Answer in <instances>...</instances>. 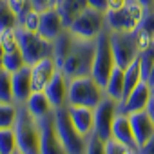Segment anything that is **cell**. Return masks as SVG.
Segmentation results:
<instances>
[{
    "label": "cell",
    "mask_w": 154,
    "mask_h": 154,
    "mask_svg": "<svg viewBox=\"0 0 154 154\" xmlns=\"http://www.w3.org/2000/svg\"><path fill=\"white\" fill-rule=\"evenodd\" d=\"M87 4H89L91 8L98 9V11L107 13V0H87Z\"/></svg>",
    "instance_id": "74e56055"
},
{
    "label": "cell",
    "mask_w": 154,
    "mask_h": 154,
    "mask_svg": "<svg viewBox=\"0 0 154 154\" xmlns=\"http://www.w3.org/2000/svg\"><path fill=\"white\" fill-rule=\"evenodd\" d=\"M138 152H140V154H154V136H152L145 145H141V147L138 149Z\"/></svg>",
    "instance_id": "f35d334b"
},
{
    "label": "cell",
    "mask_w": 154,
    "mask_h": 154,
    "mask_svg": "<svg viewBox=\"0 0 154 154\" xmlns=\"http://www.w3.org/2000/svg\"><path fill=\"white\" fill-rule=\"evenodd\" d=\"M145 111H147V114L150 116V120L154 122V93H152V96H150V100H149V103H147Z\"/></svg>",
    "instance_id": "ab89813d"
},
{
    "label": "cell",
    "mask_w": 154,
    "mask_h": 154,
    "mask_svg": "<svg viewBox=\"0 0 154 154\" xmlns=\"http://www.w3.org/2000/svg\"><path fill=\"white\" fill-rule=\"evenodd\" d=\"M140 82H141V69H140V58L136 56L125 67V87H123V98L122 100H125Z\"/></svg>",
    "instance_id": "cb8c5ba5"
},
{
    "label": "cell",
    "mask_w": 154,
    "mask_h": 154,
    "mask_svg": "<svg viewBox=\"0 0 154 154\" xmlns=\"http://www.w3.org/2000/svg\"><path fill=\"white\" fill-rule=\"evenodd\" d=\"M141 29L149 31L152 36H154V8H149L143 11V17H141V22L138 24Z\"/></svg>",
    "instance_id": "e575fe53"
},
{
    "label": "cell",
    "mask_w": 154,
    "mask_h": 154,
    "mask_svg": "<svg viewBox=\"0 0 154 154\" xmlns=\"http://www.w3.org/2000/svg\"><path fill=\"white\" fill-rule=\"evenodd\" d=\"M15 134L20 154H42L40 152V125L38 120L29 112L26 103H17Z\"/></svg>",
    "instance_id": "7a4b0ae2"
},
{
    "label": "cell",
    "mask_w": 154,
    "mask_h": 154,
    "mask_svg": "<svg viewBox=\"0 0 154 154\" xmlns=\"http://www.w3.org/2000/svg\"><path fill=\"white\" fill-rule=\"evenodd\" d=\"M112 138H116L118 141L132 147V149H140L138 143H136V138H134V131H132V125H131V118L129 114H123V112H118L116 118H114V123H112Z\"/></svg>",
    "instance_id": "d6986e66"
},
{
    "label": "cell",
    "mask_w": 154,
    "mask_h": 154,
    "mask_svg": "<svg viewBox=\"0 0 154 154\" xmlns=\"http://www.w3.org/2000/svg\"><path fill=\"white\" fill-rule=\"evenodd\" d=\"M150 96H152V89H150V85H149L147 82L141 80V82L132 89V93H131L125 100L118 102V112L132 114V112L145 111V107H147Z\"/></svg>",
    "instance_id": "7c38bea8"
},
{
    "label": "cell",
    "mask_w": 154,
    "mask_h": 154,
    "mask_svg": "<svg viewBox=\"0 0 154 154\" xmlns=\"http://www.w3.org/2000/svg\"><path fill=\"white\" fill-rule=\"evenodd\" d=\"M111 45L116 65L123 69L140 54V47L132 33H111Z\"/></svg>",
    "instance_id": "8fae6325"
},
{
    "label": "cell",
    "mask_w": 154,
    "mask_h": 154,
    "mask_svg": "<svg viewBox=\"0 0 154 154\" xmlns=\"http://www.w3.org/2000/svg\"><path fill=\"white\" fill-rule=\"evenodd\" d=\"M85 154H105V140H102L96 132H91L87 136Z\"/></svg>",
    "instance_id": "d6a6232c"
},
{
    "label": "cell",
    "mask_w": 154,
    "mask_h": 154,
    "mask_svg": "<svg viewBox=\"0 0 154 154\" xmlns=\"http://www.w3.org/2000/svg\"><path fill=\"white\" fill-rule=\"evenodd\" d=\"M65 27L67 26H65L60 11L56 8H51V9H45V11L40 13V24H38V31L36 33H40L44 38L53 42Z\"/></svg>",
    "instance_id": "5bb4252c"
},
{
    "label": "cell",
    "mask_w": 154,
    "mask_h": 154,
    "mask_svg": "<svg viewBox=\"0 0 154 154\" xmlns=\"http://www.w3.org/2000/svg\"><path fill=\"white\" fill-rule=\"evenodd\" d=\"M129 0H107V11H116L122 9L123 6H127Z\"/></svg>",
    "instance_id": "8d00e7d4"
},
{
    "label": "cell",
    "mask_w": 154,
    "mask_h": 154,
    "mask_svg": "<svg viewBox=\"0 0 154 154\" xmlns=\"http://www.w3.org/2000/svg\"><path fill=\"white\" fill-rule=\"evenodd\" d=\"M67 109H69L71 122L74 123L80 134L87 138L91 132H94V109L84 105H67Z\"/></svg>",
    "instance_id": "e0dca14e"
},
{
    "label": "cell",
    "mask_w": 154,
    "mask_h": 154,
    "mask_svg": "<svg viewBox=\"0 0 154 154\" xmlns=\"http://www.w3.org/2000/svg\"><path fill=\"white\" fill-rule=\"evenodd\" d=\"M116 114H118V102L107 94L94 107V132L105 141L112 138V123Z\"/></svg>",
    "instance_id": "9c48e42d"
},
{
    "label": "cell",
    "mask_w": 154,
    "mask_h": 154,
    "mask_svg": "<svg viewBox=\"0 0 154 154\" xmlns=\"http://www.w3.org/2000/svg\"><path fill=\"white\" fill-rule=\"evenodd\" d=\"M69 31L78 36V38H87V40H94L98 38L105 29H107V24H105V13L103 11H98L91 6H87L78 17H76L69 26Z\"/></svg>",
    "instance_id": "8992f818"
},
{
    "label": "cell",
    "mask_w": 154,
    "mask_h": 154,
    "mask_svg": "<svg viewBox=\"0 0 154 154\" xmlns=\"http://www.w3.org/2000/svg\"><path fill=\"white\" fill-rule=\"evenodd\" d=\"M4 54H6V51H4L2 44H0V67H2V63H4Z\"/></svg>",
    "instance_id": "7bdbcfd3"
},
{
    "label": "cell",
    "mask_w": 154,
    "mask_h": 154,
    "mask_svg": "<svg viewBox=\"0 0 154 154\" xmlns=\"http://www.w3.org/2000/svg\"><path fill=\"white\" fill-rule=\"evenodd\" d=\"M87 0H58L56 9L60 11L65 26H69L76 17H78L85 8H87Z\"/></svg>",
    "instance_id": "603a6c76"
},
{
    "label": "cell",
    "mask_w": 154,
    "mask_h": 154,
    "mask_svg": "<svg viewBox=\"0 0 154 154\" xmlns=\"http://www.w3.org/2000/svg\"><path fill=\"white\" fill-rule=\"evenodd\" d=\"M138 58H140V69H141V80L147 82L149 72H150V69L154 67V49L149 47V49L140 51Z\"/></svg>",
    "instance_id": "f546056e"
},
{
    "label": "cell",
    "mask_w": 154,
    "mask_h": 154,
    "mask_svg": "<svg viewBox=\"0 0 154 154\" xmlns=\"http://www.w3.org/2000/svg\"><path fill=\"white\" fill-rule=\"evenodd\" d=\"M105 154H140L136 149L118 141L116 138H109L105 141Z\"/></svg>",
    "instance_id": "1f68e13d"
},
{
    "label": "cell",
    "mask_w": 154,
    "mask_h": 154,
    "mask_svg": "<svg viewBox=\"0 0 154 154\" xmlns=\"http://www.w3.org/2000/svg\"><path fill=\"white\" fill-rule=\"evenodd\" d=\"M145 8L140 6L136 0H129L127 6L116 11L105 13V24L111 33H132L141 22Z\"/></svg>",
    "instance_id": "52a82bcc"
},
{
    "label": "cell",
    "mask_w": 154,
    "mask_h": 154,
    "mask_svg": "<svg viewBox=\"0 0 154 154\" xmlns=\"http://www.w3.org/2000/svg\"><path fill=\"white\" fill-rule=\"evenodd\" d=\"M136 2H138L140 6H143L145 9H149V8H154V0H136Z\"/></svg>",
    "instance_id": "60d3db41"
},
{
    "label": "cell",
    "mask_w": 154,
    "mask_h": 154,
    "mask_svg": "<svg viewBox=\"0 0 154 154\" xmlns=\"http://www.w3.org/2000/svg\"><path fill=\"white\" fill-rule=\"evenodd\" d=\"M17 103L15 102H0V129H11L17 122Z\"/></svg>",
    "instance_id": "484cf974"
},
{
    "label": "cell",
    "mask_w": 154,
    "mask_h": 154,
    "mask_svg": "<svg viewBox=\"0 0 154 154\" xmlns=\"http://www.w3.org/2000/svg\"><path fill=\"white\" fill-rule=\"evenodd\" d=\"M15 154H20V152H18V150H17V152H15Z\"/></svg>",
    "instance_id": "f6af8a7d"
},
{
    "label": "cell",
    "mask_w": 154,
    "mask_h": 154,
    "mask_svg": "<svg viewBox=\"0 0 154 154\" xmlns=\"http://www.w3.org/2000/svg\"><path fill=\"white\" fill-rule=\"evenodd\" d=\"M38 24H40V11H29L22 20H20V26L18 27H26L29 31H38Z\"/></svg>",
    "instance_id": "836d02e7"
},
{
    "label": "cell",
    "mask_w": 154,
    "mask_h": 154,
    "mask_svg": "<svg viewBox=\"0 0 154 154\" xmlns=\"http://www.w3.org/2000/svg\"><path fill=\"white\" fill-rule=\"evenodd\" d=\"M20 24L17 11L9 6L8 0H0V33L8 29H17Z\"/></svg>",
    "instance_id": "d4e9b609"
},
{
    "label": "cell",
    "mask_w": 154,
    "mask_h": 154,
    "mask_svg": "<svg viewBox=\"0 0 154 154\" xmlns=\"http://www.w3.org/2000/svg\"><path fill=\"white\" fill-rule=\"evenodd\" d=\"M18 150L15 129H0V154H15Z\"/></svg>",
    "instance_id": "83f0119b"
},
{
    "label": "cell",
    "mask_w": 154,
    "mask_h": 154,
    "mask_svg": "<svg viewBox=\"0 0 154 154\" xmlns=\"http://www.w3.org/2000/svg\"><path fill=\"white\" fill-rule=\"evenodd\" d=\"M31 6L35 11H45V9H51V8H56L58 4V0H29Z\"/></svg>",
    "instance_id": "d590c367"
},
{
    "label": "cell",
    "mask_w": 154,
    "mask_h": 154,
    "mask_svg": "<svg viewBox=\"0 0 154 154\" xmlns=\"http://www.w3.org/2000/svg\"><path fill=\"white\" fill-rule=\"evenodd\" d=\"M150 47H152V49H154V36H152V44H150Z\"/></svg>",
    "instance_id": "ee69618b"
},
{
    "label": "cell",
    "mask_w": 154,
    "mask_h": 154,
    "mask_svg": "<svg viewBox=\"0 0 154 154\" xmlns=\"http://www.w3.org/2000/svg\"><path fill=\"white\" fill-rule=\"evenodd\" d=\"M33 93L31 80V65H24L22 69L13 72V98L15 103H26Z\"/></svg>",
    "instance_id": "2e32d148"
},
{
    "label": "cell",
    "mask_w": 154,
    "mask_h": 154,
    "mask_svg": "<svg viewBox=\"0 0 154 154\" xmlns=\"http://www.w3.org/2000/svg\"><path fill=\"white\" fill-rule=\"evenodd\" d=\"M123 87H125V69L120 67V65H116L112 69L111 76H109L105 87H103L105 94L111 96V98H114L116 102H122V98H123Z\"/></svg>",
    "instance_id": "44dd1931"
},
{
    "label": "cell",
    "mask_w": 154,
    "mask_h": 154,
    "mask_svg": "<svg viewBox=\"0 0 154 154\" xmlns=\"http://www.w3.org/2000/svg\"><path fill=\"white\" fill-rule=\"evenodd\" d=\"M38 125H40V152L42 154H67L54 125V111L38 118Z\"/></svg>",
    "instance_id": "30bf717a"
},
{
    "label": "cell",
    "mask_w": 154,
    "mask_h": 154,
    "mask_svg": "<svg viewBox=\"0 0 154 154\" xmlns=\"http://www.w3.org/2000/svg\"><path fill=\"white\" fill-rule=\"evenodd\" d=\"M114 67H116V62H114V53L111 45V31L105 29L96 38V53H94V65H93L91 76L102 87H105Z\"/></svg>",
    "instance_id": "ba28073f"
},
{
    "label": "cell",
    "mask_w": 154,
    "mask_h": 154,
    "mask_svg": "<svg viewBox=\"0 0 154 154\" xmlns=\"http://www.w3.org/2000/svg\"><path fill=\"white\" fill-rule=\"evenodd\" d=\"M58 71L56 62L53 60V56L44 58L40 62H36L35 65H31V80H33V91H44L45 85L49 84V80L54 76V72Z\"/></svg>",
    "instance_id": "9a60e30c"
},
{
    "label": "cell",
    "mask_w": 154,
    "mask_h": 154,
    "mask_svg": "<svg viewBox=\"0 0 154 154\" xmlns=\"http://www.w3.org/2000/svg\"><path fill=\"white\" fill-rule=\"evenodd\" d=\"M24 65H27V63H26L24 54H22V51H20V49H18V51H11V53H6V54H4V63H2V67H4L6 71L15 72V71L22 69Z\"/></svg>",
    "instance_id": "f1b7e54d"
},
{
    "label": "cell",
    "mask_w": 154,
    "mask_h": 154,
    "mask_svg": "<svg viewBox=\"0 0 154 154\" xmlns=\"http://www.w3.org/2000/svg\"><path fill=\"white\" fill-rule=\"evenodd\" d=\"M105 96V89L93 78V76H80L69 80L67 105H84L94 109Z\"/></svg>",
    "instance_id": "3957f363"
},
{
    "label": "cell",
    "mask_w": 154,
    "mask_h": 154,
    "mask_svg": "<svg viewBox=\"0 0 154 154\" xmlns=\"http://www.w3.org/2000/svg\"><path fill=\"white\" fill-rule=\"evenodd\" d=\"M94 53H96V38L87 40V38H78L76 36L74 45H72L69 56L65 58L63 65L60 67V71L65 74L67 80L93 74Z\"/></svg>",
    "instance_id": "6da1fadb"
},
{
    "label": "cell",
    "mask_w": 154,
    "mask_h": 154,
    "mask_svg": "<svg viewBox=\"0 0 154 154\" xmlns=\"http://www.w3.org/2000/svg\"><path fill=\"white\" fill-rule=\"evenodd\" d=\"M26 105H27L29 112H31L36 120L54 111V109H53V105H51V102L47 100V96H45V93H44V91H33V93H31V96H29V100L26 102Z\"/></svg>",
    "instance_id": "7402d4cb"
},
{
    "label": "cell",
    "mask_w": 154,
    "mask_h": 154,
    "mask_svg": "<svg viewBox=\"0 0 154 154\" xmlns=\"http://www.w3.org/2000/svg\"><path fill=\"white\" fill-rule=\"evenodd\" d=\"M74 40H76V36L69 31V27H65V29L53 40V60L56 62L58 69L63 65L65 58L69 56V53H71V49H72V45H74Z\"/></svg>",
    "instance_id": "ffe728a7"
},
{
    "label": "cell",
    "mask_w": 154,
    "mask_h": 154,
    "mask_svg": "<svg viewBox=\"0 0 154 154\" xmlns=\"http://www.w3.org/2000/svg\"><path fill=\"white\" fill-rule=\"evenodd\" d=\"M147 84L150 85V89L154 91V67L150 69V72H149V78H147Z\"/></svg>",
    "instance_id": "b9f144b4"
},
{
    "label": "cell",
    "mask_w": 154,
    "mask_h": 154,
    "mask_svg": "<svg viewBox=\"0 0 154 154\" xmlns=\"http://www.w3.org/2000/svg\"><path fill=\"white\" fill-rule=\"evenodd\" d=\"M0 102H15L13 98V72L0 67Z\"/></svg>",
    "instance_id": "4316f807"
},
{
    "label": "cell",
    "mask_w": 154,
    "mask_h": 154,
    "mask_svg": "<svg viewBox=\"0 0 154 154\" xmlns=\"http://www.w3.org/2000/svg\"><path fill=\"white\" fill-rule=\"evenodd\" d=\"M20 51L27 65H35L36 62L53 56V42L44 38L36 31H29L26 27H17Z\"/></svg>",
    "instance_id": "5b68a950"
},
{
    "label": "cell",
    "mask_w": 154,
    "mask_h": 154,
    "mask_svg": "<svg viewBox=\"0 0 154 154\" xmlns=\"http://www.w3.org/2000/svg\"><path fill=\"white\" fill-rule=\"evenodd\" d=\"M0 44H2V47H4L6 53L18 51V49H20V44H18L17 29H8V31H2V33H0Z\"/></svg>",
    "instance_id": "4dcf8cb0"
},
{
    "label": "cell",
    "mask_w": 154,
    "mask_h": 154,
    "mask_svg": "<svg viewBox=\"0 0 154 154\" xmlns=\"http://www.w3.org/2000/svg\"><path fill=\"white\" fill-rule=\"evenodd\" d=\"M129 118H131V125H132L138 147L145 145L154 136V122L150 120V116L147 114V111L132 112V114H129Z\"/></svg>",
    "instance_id": "ac0fdd59"
},
{
    "label": "cell",
    "mask_w": 154,
    "mask_h": 154,
    "mask_svg": "<svg viewBox=\"0 0 154 154\" xmlns=\"http://www.w3.org/2000/svg\"><path fill=\"white\" fill-rule=\"evenodd\" d=\"M54 125L58 131V136L67 150V154H85V145L87 138L78 132V129L74 127L69 116L67 105L54 109Z\"/></svg>",
    "instance_id": "277c9868"
},
{
    "label": "cell",
    "mask_w": 154,
    "mask_h": 154,
    "mask_svg": "<svg viewBox=\"0 0 154 154\" xmlns=\"http://www.w3.org/2000/svg\"><path fill=\"white\" fill-rule=\"evenodd\" d=\"M67 91H69V80L65 78V74L58 69L54 72V76L49 80V84L45 85V89H44L47 100L53 105V109L67 105Z\"/></svg>",
    "instance_id": "4fadbf2b"
}]
</instances>
